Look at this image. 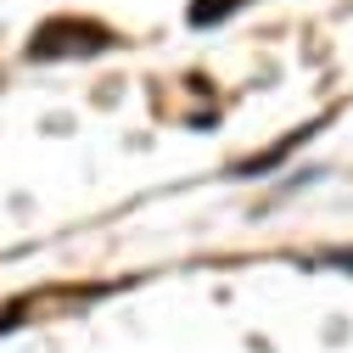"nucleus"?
Segmentation results:
<instances>
[{
	"label": "nucleus",
	"instance_id": "f257e3e1",
	"mask_svg": "<svg viewBox=\"0 0 353 353\" xmlns=\"http://www.w3.org/2000/svg\"><path fill=\"white\" fill-rule=\"evenodd\" d=\"M112 46H118V34L96 17H46L28 34L23 57L28 62H68V57H101Z\"/></svg>",
	"mask_w": 353,
	"mask_h": 353
},
{
	"label": "nucleus",
	"instance_id": "f03ea898",
	"mask_svg": "<svg viewBox=\"0 0 353 353\" xmlns=\"http://www.w3.org/2000/svg\"><path fill=\"white\" fill-rule=\"evenodd\" d=\"M308 135H314V123H308V129H297V135H286L281 146H270L263 157H252V163H236L230 174H236V180H252V174H270V168H275V163H286V157H292V146H303Z\"/></svg>",
	"mask_w": 353,
	"mask_h": 353
},
{
	"label": "nucleus",
	"instance_id": "7ed1b4c3",
	"mask_svg": "<svg viewBox=\"0 0 353 353\" xmlns=\"http://www.w3.org/2000/svg\"><path fill=\"white\" fill-rule=\"evenodd\" d=\"M247 6V0H191V6H185V23L191 28H213V23H225L230 12H241Z\"/></svg>",
	"mask_w": 353,
	"mask_h": 353
},
{
	"label": "nucleus",
	"instance_id": "20e7f679",
	"mask_svg": "<svg viewBox=\"0 0 353 353\" xmlns=\"http://www.w3.org/2000/svg\"><path fill=\"white\" fill-rule=\"evenodd\" d=\"M325 263H331V270H342V275H353V247H336V252H325Z\"/></svg>",
	"mask_w": 353,
	"mask_h": 353
}]
</instances>
